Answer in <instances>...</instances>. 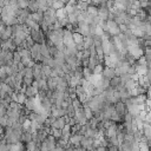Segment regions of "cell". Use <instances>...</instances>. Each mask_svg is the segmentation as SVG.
I'll return each mask as SVG.
<instances>
[{
	"label": "cell",
	"mask_w": 151,
	"mask_h": 151,
	"mask_svg": "<svg viewBox=\"0 0 151 151\" xmlns=\"http://www.w3.org/2000/svg\"><path fill=\"white\" fill-rule=\"evenodd\" d=\"M29 37L37 44H45V41H46V35L41 29H31Z\"/></svg>",
	"instance_id": "obj_1"
},
{
	"label": "cell",
	"mask_w": 151,
	"mask_h": 151,
	"mask_svg": "<svg viewBox=\"0 0 151 151\" xmlns=\"http://www.w3.org/2000/svg\"><path fill=\"white\" fill-rule=\"evenodd\" d=\"M107 32L111 34V37H117L120 34V26L114 21V20H107Z\"/></svg>",
	"instance_id": "obj_2"
},
{
	"label": "cell",
	"mask_w": 151,
	"mask_h": 151,
	"mask_svg": "<svg viewBox=\"0 0 151 151\" xmlns=\"http://www.w3.org/2000/svg\"><path fill=\"white\" fill-rule=\"evenodd\" d=\"M77 32H79L84 37H88L90 35V25L86 21H79L77 25Z\"/></svg>",
	"instance_id": "obj_3"
},
{
	"label": "cell",
	"mask_w": 151,
	"mask_h": 151,
	"mask_svg": "<svg viewBox=\"0 0 151 151\" xmlns=\"http://www.w3.org/2000/svg\"><path fill=\"white\" fill-rule=\"evenodd\" d=\"M63 40H64V45L65 46H76V44H74V41H73V34H72V32L71 31H68V29H66V28H64V38H63Z\"/></svg>",
	"instance_id": "obj_4"
},
{
	"label": "cell",
	"mask_w": 151,
	"mask_h": 151,
	"mask_svg": "<svg viewBox=\"0 0 151 151\" xmlns=\"http://www.w3.org/2000/svg\"><path fill=\"white\" fill-rule=\"evenodd\" d=\"M118 61H119V60H118L114 55H111V54H109V55H104V65H105L106 67L116 68Z\"/></svg>",
	"instance_id": "obj_5"
},
{
	"label": "cell",
	"mask_w": 151,
	"mask_h": 151,
	"mask_svg": "<svg viewBox=\"0 0 151 151\" xmlns=\"http://www.w3.org/2000/svg\"><path fill=\"white\" fill-rule=\"evenodd\" d=\"M33 70V77H34V80H40L42 79V71H41V64L40 63H35L34 66L32 67Z\"/></svg>",
	"instance_id": "obj_6"
},
{
	"label": "cell",
	"mask_w": 151,
	"mask_h": 151,
	"mask_svg": "<svg viewBox=\"0 0 151 151\" xmlns=\"http://www.w3.org/2000/svg\"><path fill=\"white\" fill-rule=\"evenodd\" d=\"M114 111H116L119 116L124 117V114L127 113V107H126L125 103H123V101H118V103L114 104Z\"/></svg>",
	"instance_id": "obj_7"
},
{
	"label": "cell",
	"mask_w": 151,
	"mask_h": 151,
	"mask_svg": "<svg viewBox=\"0 0 151 151\" xmlns=\"http://www.w3.org/2000/svg\"><path fill=\"white\" fill-rule=\"evenodd\" d=\"M109 14H110V8L104 6V7H98V17L100 18V20H109Z\"/></svg>",
	"instance_id": "obj_8"
},
{
	"label": "cell",
	"mask_w": 151,
	"mask_h": 151,
	"mask_svg": "<svg viewBox=\"0 0 151 151\" xmlns=\"http://www.w3.org/2000/svg\"><path fill=\"white\" fill-rule=\"evenodd\" d=\"M101 77H103V78H106V79H109V80L113 79V78L116 77L114 68H111V67H106V66H105V67H104V70H103Z\"/></svg>",
	"instance_id": "obj_9"
},
{
	"label": "cell",
	"mask_w": 151,
	"mask_h": 151,
	"mask_svg": "<svg viewBox=\"0 0 151 151\" xmlns=\"http://www.w3.org/2000/svg\"><path fill=\"white\" fill-rule=\"evenodd\" d=\"M81 138H83V136H81V134L74 133V134H72V136H71V138H70V142H68V143H70L72 146L78 147V146H80V140H81Z\"/></svg>",
	"instance_id": "obj_10"
},
{
	"label": "cell",
	"mask_w": 151,
	"mask_h": 151,
	"mask_svg": "<svg viewBox=\"0 0 151 151\" xmlns=\"http://www.w3.org/2000/svg\"><path fill=\"white\" fill-rule=\"evenodd\" d=\"M29 13H35L39 11V5L37 2V0H29V5H28V8Z\"/></svg>",
	"instance_id": "obj_11"
},
{
	"label": "cell",
	"mask_w": 151,
	"mask_h": 151,
	"mask_svg": "<svg viewBox=\"0 0 151 151\" xmlns=\"http://www.w3.org/2000/svg\"><path fill=\"white\" fill-rule=\"evenodd\" d=\"M72 34H73V41H74L76 45L84 42V35H83V34H80V33L77 32V31H76V32H72Z\"/></svg>",
	"instance_id": "obj_12"
},
{
	"label": "cell",
	"mask_w": 151,
	"mask_h": 151,
	"mask_svg": "<svg viewBox=\"0 0 151 151\" xmlns=\"http://www.w3.org/2000/svg\"><path fill=\"white\" fill-rule=\"evenodd\" d=\"M120 84H122V79H120V77H117V76H116L113 79L110 80V87L113 88V90H116Z\"/></svg>",
	"instance_id": "obj_13"
},
{
	"label": "cell",
	"mask_w": 151,
	"mask_h": 151,
	"mask_svg": "<svg viewBox=\"0 0 151 151\" xmlns=\"http://www.w3.org/2000/svg\"><path fill=\"white\" fill-rule=\"evenodd\" d=\"M88 2H86V1H79L78 0V2H77V8L79 9V11H81V12H87V8H88Z\"/></svg>",
	"instance_id": "obj_14"
},
{
	"label": "cell",
	"mask_w": 151,
	"mask_h": 151,
	"mask_svg": "<svg viewBox=\"0 0 151 151\" xmlns=\"http://www.w3.org/2000/svg\"><path fill=\"white\" fill-rule=\"evenodd\" d=\"M41 55H44L45 58H51V54L46 44H41Z\"/></svg>",
	"instance_id": "obj_15"
},
{
	"label": "cell",
	"mask_w": 151,
	"mask_h": 151,
	"mask_svg": "<svg viewBox=\"0 0 151 151\" xmlns=\"http://www.w3.org/2000/svg\"><path fill=\"white\" fill-rule=\"evenodd\" d=\"M84 107V112H85V117L87 120H90L91 118H93V111L88 107V106H83Z\"/></svg>",
	"instance_id": "obj_16"
},
{
	"label": "cell",
	"mask_w": 151,
	"mask_h": 151,
	"mask_svg": "<svg viewBox=\"0 0 151 151\" xmlns=\"http://www.w3.org/2000/svg\"><path fill=\"white\" fill-rule=\"evenodd\" d=\"M38 147H40L34 140H32V142H28L27 143V146H26V150H28V151H34L35 149H38Z\"/></svg>",
	"instance_id": "obj_17"
},
{
	"label": "cell",
	"mask_w": 151,
	"mask_h": 151,
	"mask_svg": "<svg viewBox=\"0 0 151 151\" xmlns=\"http://www.w3.org/2000/svg\"><path fill=\"white\" fill-rule=\"evenodd\" d=\"M87 13L88 14H92V15H98V7L94 6V5H88Z\"/></svg>",
	"instance_id": "obj_18"
},
{
	"label": "cell",
	"mask_w": 151,
	"mask_h": 151,
	"mask_svg": "<svg viewBox=\"0 0 151 151\" xmlns=\"http://www.w3.org/2000/svg\"><path fill=\"white\" fill-rule=\"evenodd\" d=\"M28 5H29V0H18V6L21 9L28 8Z\"/></svg>",
	"instance_id": "obj_19"
},
{
	"label": "cell",
	"mask_w": 151,
	"mask_h": 151,
	"mask_svg": "<svg viewBox=\"0 0 151 151\" xmlns=\"http://www.w3.org/2000/svg\"><path fill=\"white\" fill-rule=\"evenodd\" d=\"M52 7L57 11V9L64 8V7H65V4H64V2H61L60 0H54V2H53V5H52Z\"/></svg>",
	"instance_id": "obj_20"
},
{
	"label": "cell",
	"mask_w": 151,
	"mask_h": 151,
	"mask_svg": "<svg viewBox=\"0 0 151 151\" xmlns=\"http://www.w3.org/2000/svg\"><path fill=\"white\" fill-rule=\"evenodd\" d=\"M7 77H8V74H7V72H6L5 66H1V67H0V80L4 83Z\"/></svg>",
	"instance_id": "obj_21"
},
{
	"label": "cell",
	"mask_w": 151,
	"mask_h": 151,
	"mask_svg": "<svg viewBox=\"0 0 151 151\" xmlns=\"http://www.w3.org/2000/svg\"><path fill=\"white\" fill-rule=\"evenodd\" d=\"M17 94H18V104H20V105L24 104L25 100H26V98H27V97L25 96V93H24V92H18Z\"/></svg>",
	"instance_id": "obj_22"
},
{
	"label": "cell",
	"mask_w": 151,
	"mask_h": 151,
	"mask_svg": "<svg viewBox=\"0 0 151 151\" xmlns=\"http://www.w3.org/2000/svg\"><path fill=\"white\" fill-rule=\"evenodd\" d=\"M31 125H32V120L28 119V118H26V120L22 123V129H24V131H28V130L31 129Z\"/></svg>",
	"instance_id": "obj_23"
},
{
	"label": "cell",
	"mask_w": 151,
	"mask_h": 151,
	"mask_svg": "<svg viewBox=\"0 0 151 151\" xmlns=\"http://www.w3.org/2000/svg\"><path fill=\"white\" fill-rule=\"evenodd\" d=\"M103 70H104L103 64H99V65H97V66L94 67V70H93V74H101V73H103Z\"/></svg>",
	"instance_id": "obj_24"
},
{
	"label": "cell",
	"mask_w": 151,
	"mask_h": 151,
	"mask_svg": "<svg viewBox=\"0 0 151 151\" xmlns=\"http://www.w3.org/2000/svg\"><path fill=\"white\" fill-rule=\"evenodd\" d=\"M13 61H14V64H19V63L21 61V55H20V53L17 52V51L13 53Z\"/></svg>",
	"instance_id": "obj_25"
},
{
	"label": "cell",
	"mask_w": 151,
	"mask_h": 151,
	"mask_svg": "<svg viewBox=\"0 0 151 151\" xmlns=\"http://www.w3.org/2000/svg\"><path fill=\"white\" fill-rule=\"evenodd\" d=\"M7 120H8V116H4L0 118V126L1 127H7Z\"/></svg>",
	"instance_id": "obj_26"
},
{
	"label": "cell",
	"mask_w": 151,
	"mask_h": 151,
	"mask_svg": "<svg viewBox=\"0 0 151 151\" xmlns=\"http://www.w3.org/2000/svg\"><path fill=\"white\" fill-rule=\"evenodd\" d=\"M96 150H97V151H109L107 147H105V146H99V147H97Z\"/></svg>",
	"instance_id": "obj_27"
},
{
	"label": "cell",
	"mask_w": 151,
	"mask_h": 151,
	"mask_svg": "<svg viewBox=\"0 0 151 151\" xmlns=\"http://www.w3.org/2000/svg\"><path fill=\"white\" fill-rule=\"evenodd\" d=\"M34 151H41V150H40V147H38V149H35Z\"/></svg>",
	"instance_id": "obj_28"
},
{
	"label": "cell",
	"mask_w": 151,
	"mask_h": 151,
	"mask_svg": "<svg viewBox=\"0 0 151 151\" xmlns=\"http://www.w3.org/2000/svg\"><path fill=\"white\" fill-rule=\"evenodd\" d=\"M79 1H86L87 2V0H79Z\"/></svg>",
	"instance_id": "obj_29"
},
{
	"label": "cell",
	"mask_w": 151,
	"mask_h": 151,
	"mask_svg": "<svg viewBox=\"0 0 151 151\" xmlns=\"http://www.w3.org/2000/svg\"><path fill=\"white\" fill-rule=\"evenodd\" d=\"M25 151H28V150H25Z\"/></svg>",
	"instance_id": "obj_30"
}]
</instances>
